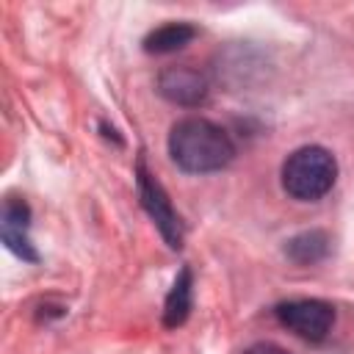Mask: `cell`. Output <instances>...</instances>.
Instances as JSON below:
<instances>
[{"instance_id": "obj_7", "label": "cell", "mask_w": 354, "mask_h": 354, "mask_svg": "<svg viewBox=\"0 0 354 354\" xmlns=\"http://www.w3.org/2000/svg\"><path fill=\"white\" fill-rule=\"evenodd\" d=\"M191 307H194V271L183 266L163 301V326L166 329L183 326L191 315Z\"/></svg>"}, {"instance_id": "obj_9", "label": "cell", "mask_w": 354, "mask_h": 354, "mask_svg": "<svg viewBox=\"0 0 354 354\" xmlns=\"http://www.w3.org/2000/svg\"><path fill=\"white\" fill-rule=\"evenodd\" d=\"M196 33L199 30L191 22H166V25H160L144 36V53H149V55L177 53L185 44H191L196 39Z\"/></svg>"}, {"instance_id": "obj_2", "label": "cell", "mask_w": 354, "mask_h": 354, "mask_svg": "<svg viewBox=\"0 0 354 354\" xmlns=\"http://www.w3.org/2000/svg\"><path fill=\"white\" fill-rule=\"evenodd\" d=\"M282 188L296 202H318L337 180V160L321 144H304L282 160Z\"/></svg>"}, {"instance_id": "obj_5", "label": "cell", "mask_w": 354, "mask_h": 354, "mask_svg": "<svg viewBox=\"0 0 354 354\" xmlns=\"http://www.w3.org/2000/svg\"><path fill=\"white\" fill-rule=\"evenodd\" d=\"M207 77L188 66V64H174V66H166L160 75H158V94L174 105H183V108H196L207 100Z\"/></svg>"}, {"instance_id": "obj_6", "label": "cell", "mask_w": 354, "mask_h": 354, "mask_svg": "<svg viewBox=\"0 0 354 354\" xmlns=\"http://www.w3.org/2000/svg\"><path fill=\"white\" fill-rule=\"evenodd\" d=\"M0 238L17 257L28 263H39V252L30 241V205L22 196L14 194L6 196L0 216Z\"/></svg>"}, {"instance_id": "obj_3", "label": "cell", "mask_w": 354, "mask_h": 354, "mask_svg": "<svg viewBox=\"0 0 354 354\" xmlns=\"http://www.w3.org/2000/svg\"><path fill=\"white\" fill-rule=\"evenodd\" d=\"M136 185H138V199H141L144 210L149 213V218L160 230V235L169 243V249H180L183 238H185L183 218L174 210V205H171L166 188L160 185V180L147 169L144 158H138V163H136Z\"/></svg>"}, {"instance_id": "obj_1", "label": "cell", "mask_w": 354, "mask_h": 354, "mask_svg": "<svg viewBox=\"0 0 354 354\" xmlns=\"http://www.w3.org/2000/svg\"><path fill=\"white\" fill-rule=\"evenodd\" d=\"M169 155L188 174H213L232 163L235 141L221 124L205 116H185L169 130Z\"/></svg>"}, {"instance_id": "obj_4", "label": "cell", "mask_w": 354, "mask_h": 354, "mask_svg": "<svg viewBox=\"0 0 354 354\" xmlns=\"http://www.w3.org/2000/svg\"><path fill=\"white\" fill-rule=\"evenodd\" d=\"M277 321L307 343H321L335 326V307L324 299H288L274 307Z\"/></svg>"}, {"instance_id": "obj_8", "label": "cell", "mask_w": 354, "mask_h": 354, "mask_svg": "<svg viewBox=\"0 0 354 354\" xmlns=\"http://www.w3.org/2000/svg\"><path fill=\"white\" fill-rule=\"evenodd\" d=\"M332 252V238L324 230H304L285 241V257L296 266H315Z\"/></svg>"}, {"instance_id": "obj_10", "label": "cell", "mask_w": 354, "mask_h": 354, "mask_svg": "<svg viewBox=\"0 0 354 354\" xmlns=\"http://www.w3.org/2000/svg\"><path fill=\"white\" fill-rule=\"evenodd\" d=\"M243 354H288V351L282 346H277V343L260 340V343H252L249 348H243Z\"/></svg>"}]
</instances>
